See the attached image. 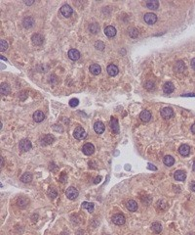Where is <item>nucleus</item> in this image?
<instances>
[{"mask_svg":"<svg viewBox=\"0 0 195 235\" xmlns=\"http://www.w3.org/2000/svg\"><path fill=\"white\" fill-rule=\"evenodd\" d=\"M86 135H87L86 131H85V129L81 127H77L73 131L74 138H76V139H78V140L84 139V138L86 137Z\"/></svg>","mask_w":195,"mask_h":235,"instance_id":"1","label":"nucleus"},{"mask_svg":"<svg viewBox=\"0 0 195 235\" xmlns=\"http://www.w3.org/2000/svg\"><path fill=\"white\" fill-rule=\"evenodd\" d=\"M7 48H8L7 41L4 40V39H1V40H0V50L3 52V51H5V50H7Z\"/></svg>","mask_w":195,"mask_h":235,"instance_id":"35","label":"nucleus"},{"mask_svg":"<svg viewBox=\"0 0 195 235\" xmlns=\"http://www.w3.org/2000/svg\"><path fill=\"white\" fill-rule=\"evenodd\" d=\"M45 119V116L43 114V112L41 111H36L35 113L33 114V120L36 122H41L43 120Z\"/></svg>","mask_w":195,"mask_h":235,"instance_id":"22","label":"nucleus"},{"mask_svg":"<svg viewBox=\"0 0 195 235\" xmlns=\"http://www.w3.org/2000/svg\"><path fill=\"white\" fill-rule=\"evenodd\" d=\"M82 209L87 210L89 213H93L94 212V204L89 202H83L82 203Z\"/></svg>","mask_w":195,"mask_h":235,"instance_id":"29","label":"nucleus"},{"mask_svg":"<svg viewBox=\"0 0 195 235\" xmlns=\"http://www.w3.org/2000/svg\"><path fill=\"white\" fill-rule=\"evenodd\" d=\"M68 57L72 61H77L80 58V53L76 49H70L68 51Z\"/></svg>","mask_w":195,"mask_h":235,"instance_id":"16","label":"nucleus"},{"mask_svg":"<svg viewBox=\"0 0 195 235\" xmlns=\"http://www.w3.org/2000/svg\"><path fill=\"white\" fill-rule=\"evenodd\" d=\"M106 71H107V73L109 76H115L117 74H118V68H117V66L113 65V64H110V65L107 66V69H106Z\"/></svg>","mask_w":195,"mask_h":235,"instance_id":"13","label":"nucleus"},{"mask_svg":"<svg viewBox=\"0 0 195 235\" xmlns=\"http://www.w3.org/2000/svg\"><path fill=\"white\" fill-rule=\"evenodd\" d=\"M110 127L114 133H119V124L115 117H112L110 120Z\"/></svg>","mask_w":195,"mask_h":235,"instance_id":"12","label":"nucleus"},{"mask_svg":"<svg viewBox=\"0 0 195 235\" xmlns=\"http://www.w3.org/2000/svg\"><path fill=\"white\" fill-rule=\"evenodd\" d=\"M31 40H32V43L34 45H41L42 43H43V41H44V38H43V36L41 35V34H39V33H35V34H33L32 37H31Z\"/></svg>","mask_w":195,"mask_h":235,"instance_id":"10","label":"nucleus"},{"mask_svg":"<svg viewBox=\"0 0 195 235\" xmlns=\"http://www.w3.org/2000/svg\"><path fill=\"white\" fill-rule=\"evenodd\" d=\"M89 70H90V72L93 74H95V76H98V74L101 73V66L98 65V64H93V65L90 66Z\"/></svg>","mask_w":195,"mask_h":235,"instance_id":"24","label":"nucleus"},{"mask_svg":"<svg viewBox=\"0 0 195 235\" xmlns=\"http://www.w3.org/2000/svg\"><path fill=\"white\" fill-rule=\"evenodd\" d=\"M174 90H175V86H174V84L170 81L166 82V83L164 84V86H163V91L166 93V94H170Z\"/></svg>","mask_w":195,"mask_h":235,"instance_id":"19","label":"nucleus"},{"mask_svg":"<svg viewBox=\"0 0 195 235\" xmlns=\"http://www.w3.org/2000/svg\"><path fill=\"white\" fill-rule=\"evenodd\" d=\"M151 229L152 231H154L155 233H160L162 231V226L161 224L158 222H153L151 224Z\"/></svg>","mask_w":195,"mask_h":235,"instance_id":"31","label":"nucleus"},{"mask_svg":"<svg viewBox=\"0 0 195 235\" xmlns=\"http://www.w3.org/2000/svg\"><path fill=\"white\" fill-rule=\"evenodd\" d=\"M95 47H96V49H98V50H103L105 49V45L103 42H101V41H97V42H95Z\"/></svg>","mask_w":195,"mask_h":235,"instance_id":"36","label":"nucleus"},{"mask_svg":"<svg viewBox=\"0 0 195 235\" xmlns=\"http://www.w3.org/2000/svg\"><path fill=\"white\" fill-rule=\"evenodd\" d=\"M82 152L87 156H90L95 152V147L92 143H86L82 147Z\"/></svg>","mask_w":195,"mask_h":235,"instance_id":"5","label":"nucleus"},{"mask_svg":"<svg viewBox=\"0 0 195 235\" xmlns=\"http://www.w3.org/2000/svg\"><path fill=\"white\" fill-rule=\"evenodd\" d=\"M148 169H150V170H157L155 167H153V165H152V167H151V165H150V164H149V165H148Z\"/></svg>","mask_w":195,"mask_h":235,"instance_id":"42","label":"nucleus"},{"mask_svg":"<svg viewBox=\"0 0 195 235\" xmlns=\"http://www.w3.org/2000/svg\"><path fill=\"white\" fill-rule=\"evenodd\" d=\"M3 167V158L1 157V168Z\"/></svg>","mask_w":195,"mask_h":235,"instance_id":"45","label":"nucleus"},{"mask_svg":"<svg viewBox=\"0 0 195 235\" xmlns=\"http://www.w3.org/2000/svg\"><path fill=\"white\" fill-rule=\"evenodd\" d=\"M105 33L106 36L113 37V36H115V34H116V29H115L114 26H106V28L105 29Z\"/></svg>","mask_w":195,"mask_h":235,"instance_id":"17","label":"nucleus"},{"mask_svg":"<svg viewBox=\"0 0 195 235\" xmlns=\"http://www.w3.org/2000/svg\"><path fill=\"white\" fill-rule=\"evenodd\" d=\"M10 86L9 84L7 83H1V86H0V93L2 95H8L10 93Z\"/></svg>","mask_w":195,"mask_h":235,"instance_id":"27","label":"nucleus"},{"mask_svg":"<svg viewBox=\"0 0 195 235\" xmlns=\"http://www.w3.org/2000/svg\"><path fill=\"white\" fill-rule=\"evenodd\" d=\"M101 176H99V177L96 178L94 182H95V183H99V182H100V181H101Z\"/></svg>","mask_w":195,"mask_h":235,"instance_id":"41","label":"nucleus"},{"mask_svg":"<svg viewBox=\"0 0 195 235\" xmlns=\"http://www.w3.org/2000/svg\"><path fill=\"white\" fill-rule=\"evenodd\" d=\"M145 87L147 90H153V89H154V83H153V82H152V81H146V82H145Z\"/></svg>","mask_w":195,"mask_h":235,"instance_id":"38","label":"nucleus"},{"mask_svg":"<svg viewBox=\"0 0 195 235\" xmlns=\"http://www.w3.org/2000/svg\"><path fill=\"white\" fill-rule=\"evenodd\" d=\"M191 131L193 132L194 134H195V124H193V125H192V127H191Z\"/></svg>","mask_w":195,"mask_h":235,"instance_id":"43","label":"nucleus"},{"mask_svg":"<svg viewBox=\"0 0 195 235\" xmlns=\"http://www.w3.org/2000/svg\"><path fill=\"white\" fill-rule=\"evenodd\" d=\"M146 7L150 10H156L159 7V2L157 0H148L146 1Z\"/></svg>","mask_w":195,"mask_h":235,"instance_id":"21","label":"nucleus"},{"mask_svg":"<svg viewBox=\"0 0 195 235\" xmlns=\"http://www.w3.org/2000/svg\"><path fill=\"white\" fill-rule=\"evenodd\" d=\"M140 117H141V120L143 122H147L150 121V119H151V114H150V112L147 111V110H143L141 113L140 114Z\"/></svg>","mask_w":195,"mask_h":235,"instance_id":"15","label":"nucleus"},{"mask_svg":"<svg viewBox=\"0 0 195 235\" xmlns=\"http://www.w3.org/2000/svg\"><path fill=\"white\" fill-rule=\"evenodd\" d=\"M192 169H193V170L195 172V162L193 163V165H192Z\"/></svg>","mask_w":195,"mask_h":235,"instance_id":"46","label":"nucleus"},{"mask_svg":"<svg viewBox=\"0 0 195 235\" xmlns=\"http://www.w3.org/2000/svg\"><path fill=\"white\" fill-rule=\"evenodd\" d=\"M61 15L63 16V17H65V18H68V17H70L71 14L73 13V10H72V8H71L69 5H63L61 8Z\"/></svg>","mask_w":195,"mask_h":235,"instance_id":"4","label":"nucleus"},{"mask_svg":"<svg viewBox=\"0 0 195 235\" xmlns=\"http://www.w3.org/2000/svg\"><path fill=\"white\" fill-rule=\"evenodd\" d=\"M126 207L130 212H136L138 210V204L134 200H129L126 204Z\"/></svg>","mask_w":195,"mask_h":235,"instance_id":"18","label":"nucleus"},{"mask_svg":"<svg viewBox=\"0 0 195 235\" xmlns=\"http://www.w3.org/2000/svg\"><path fill=\"white\" fill-rule=\"evenodd\" d=\"M161 116L162 117H164L165 120L171 119V117L174 116L173 109L170 108V107H165V108H163L161 110Z\"/></svg>","mask_w":195,"mask_h":235,"instance_id":"6","label":"nucleus"},{"mask_svg":"<svg viewBox=\"0 0 195 235\" xmlns=\"http://www.w3.org/2000/svg\"><path fill=\"white\" fill-rule=\"evenodd\" d=\"M21 180H22L23 183H29L31 180H32V175H31V173H29V172H25L22 175Z\"/></svg>","mask_w":195,"mask_h":235,"instance_id":"30","label":"nucleus"},{"mask_svg":"<svg viewBox=\"0 0 195 235\" xmlns=\"http://www.w3.org/2000/svg\"><path fill=\"white\" fill-rule=\"evenodd\" d=\"M17 204L20 208H25L28 205V199H26L25 197H20L17 201Z\"/></svg>","mask_w":195,"mask_h":235,"instance_id":"28","label":"nucleus"},{"mask_svg":"<svg viewBox=\"0 0 195 235\" xmlns=\"http://www.w3.org/2000/svg\"><path fill=\"white\" fill-rule=\"evenodd\" d=\"M190 64H191L192 69H194V70H195V58L192 59V60H191V63H190Z\"/></svg>","mask_w":195,"mask_h":235,"instance_id":"39","label":"nucleus"},{"mask_svg":"<svg viewBox=\"0 0 195 235\" xmlns=\"http://www.w3.org/2000/svg\"><path fill=\"white\" fill-rule=\"evenodd\" d=\"M78 104H79V100L77 99V98H73V99H71L70 101H69V106L72 107V108L78 106Z\"/></svg>","mask_w":195,"mask_h":235,"instance_id":"37","label":"nucleus"},{"mask_svg":"<svg viewBox=\"0 0 195 235\" xmlns=\"http://www.w3.org/2000/svg\"><path fill=\"white\" fill-rule=\"evenodd\" d=\"M129 35L132 37V38H136L138 35V31L137 29L135 28H131L129 29Z\"/></svg>","mask_w":195,"mask_h":235,"instance_id":"34","label":"nucleus"},{"mask_svg":"<svg viewBox=\"0 0 195 235\" xmlns=\"http://www.w3.org/2000/svg\"><path fill=\"white\" fill-rule=\"evenodd\" d=\"M178 152H180V154L181 156L183 157H186L188 156L189 153H190V147L188 145H186V144H183V145H181L180 148H178Z\"/></svg>","mask_w":195,"mask_h":235,"instance_id":"14","label":"nucleus"},{"mask_svg":"<svg viewBox=\"0 0 195 235\" xmlns=\"http://www.w3.org/2000/svg\"><path fill=\"white\" fill-rule=\"evenodd\" d=\"M33 24H34V20L31 17H26V18L23 19V26H25V29L31 28V26H33Z\"/></svg>","mask_w":195,"mask_h":235,"instance_id":"23","label":"nucleus"},{"mask_svg":"<svg viewBox=\"0 0 195 235\" xmlns=\"http://www.w3.org/2000/svg\"><path fill=\"white\" fill-rule=\"evenodd\" d=\"M174 177L178 181H183L186 178V175L183 170H177L175 172V175H174Z\"/></svg>","mask_w":195,"mask_h":235,"instance_id":"20","label":"nucleus"},{"mask_svg":"<svg viewBox=\"0 0 195 235\" xmlns=\"http://www.w3.org/2000/svg\"><path fill=\"white\" fill-rule=\"evenodd\" d=\"M65 195L69 200H74V199L77 198V196H78V190H77L76 188L72 187V186H70V187H68V189H66Z\"/></svg>","mask_w":195,"mask_h":235,"instance_id":"3","label":"nucleus"},{"mask_svg":"<svg viewBox=\"0 0 195 235\" xmlns=\"http://www.w3.org/2000/svg\"><path fill=\"white\" fill-rule=\"evenodd\" d=\"M55 140V137L51 134H46L40 139V143L41 145H49V144L53 143V141Z\"/></svg>","mask_w":195,"mask_h":235,"instance_id":"9","label":"nucleus"},{"mask_svg":"<svg viewBox=\"0 0 195 235\" xmlns=\"http://www.w3.org/2000/svg\"><path fill=\"white\" fill-rule=\"evenodd\" d=\"M163 162H164V164L166 165L167 167H172V165L175 164V159H174V157L170 156V155H167V156L164 157Z\"/></svg>","mask_w":195,"mask_h":235,"instance_id":"26","label":"nucleus"},{"mask_svg":"<svg viewBox=\"0 0 195 235\" xmlns=\"http://www.w3.org/2000/svg\"><path fill=\"white\" fill-rule=\"evenodd\" d=\"M145 22L146 24H148V25H153V24L156 23L157 21V17L155 14H153V13H146L145 15Z\"/></svg>","mask_w":195,"mask_h":235,"instance_id":"7","label":"nucleus"},{"mask_svg":"<svg viewBox=\"0 0 195 235\" xmlns=\"http://www.w3.org/2000/svg\"><path fill=\"white\" fill-rule=\"evenodd\" d=\"M25 3L26 4V5H31L33 3V1H25Z\"/></svg>","mask_w":195,"mask_h":235,"instance_id":"44","label":"nucleus"},{"mask_svg":"<svg viewBox=\"0 0 195 235\" xmlns=\"http://www.w3.org/2000/svg\"><path fill=\"white\" fill-rule=\"evenodd\" d=\"M19 147L23 152H28L31 149L32 147V144L28 139H23L20 141V144H19Z\"/></svg>","mask_w":195,"mask_h":235,"instance_id":"2","label":"nucleus"},{"mask_svg":"<svg viewBox=\"0 0 195 235\" xmlns=\"http://www.w3.org/2000/svg\"><path fill=\"white\" fill-rule=\"evenodd\" d=\"M190 188H191V190L192 191H194L195 192V182H192L190 184Z\"/></svg>","mask_w":195,"mask_h":235,"instance_id":"40","label":"nucleus"},{"mask_svg":"<svg viewBox=\"0 0 195 235\" xmlns=\"http://www.w3.org/2000/svg\"><path fill=\"white\" fill-rule=\"evenodd\" d=\"M105 124H103L101 122H95V124H94V130H95L96 133H98V134H101V133H103V131H105Z\"/></svg>","mask_w":195,"mask_h":235,"instance_id":"11","label":"nucleus"},{"mask_svg":"<svg viewBox=\"0 0 195 235\" xmlns=\"http://www.w3.org/2000/svg\"><path fill=\"white\" fill-rule=\"evenodd\" d=\"M89 29H90V31L92 33H97L98 31H100V26H99V25L97 23H93V24H91V25H90Z\"/></svg>","mask_w":195,"mask_h":235,"instance_id":"32","label":"nucleus"},{"mask_svg":"<svg viewBox=\"0 0 195 235\" xmlns=\"http://www.w3.org/2000/svg\"><path fill=\"white\" fill-rule=\"evenodd\" d=\"M125 217L122 215V213H116L112 217V221L113 223L117 224V225H122V224L125 223Z\"/></svg>","mask_w":195,"mask_h":235,"instance_id":"8","label":"nucleus"},{"mask_svg":"<svg viewBox=\"0 0 195 235\" xmlns=\"http://www.w3.org/2000/svg\"><path fill=\"white\" fill-rule=\"evenodd\" d=\"M175 71L178 72V73H183V72L185 71V64L183 61H178L175 66Z\"/></svg>","mask_w":195,"mask_h":235,"instance_id":"25","label":"nucleus"},{"mask_svg":"<svg viewBox=\"0 0 195 235\" xmlns=\"http://www.w3.org/2000/svg\"><path fill=\"white\" fill-rule=\"evenodd\" d=\"M48 196H49L51 199H55L56 197L58 196L57 190H56L55 188H53V187H50V189L48 190Z\"/></svg>","mask_w":195,"mask_h":235,"instance_id":"33","label":"nucleus"}]
</instances>
